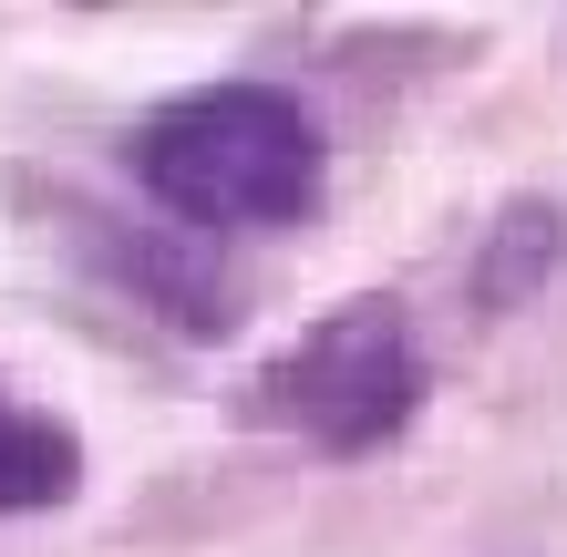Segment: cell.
Returning a JSON list of instances; mask_svg holds the SVG:
<instances>
[{"mask_svg":"<svg viewBox=\"0 0 567 557\" xmlns=\"http://www.w3.org/2000/svg\"><path fill=\"white\" fill-rule=\"evenodd\" d=\"M21 196L42 217H62L52 238H73L93 269H104L135 310H155L165 331H186V341H217V331H238V289L217 279V258L186 238V227H135L124 207H104V196H83V186H42V176H21Z\"/></svg>","mask_w":567,"mask_h":557,"instance_id":"3957f363","label":"cell"},{"mask_svg":"<svg viewBox=\"0 0 567 557\" xmlns=\"http://www.w3.org/2000/svg\"><path fill=\"white\" fill-rule=\"evenodd\" d=\"M83 496V434L62 413L0 403V516H42Z\"/></svg>","mask_w":567,"mask_h":557,"instance_id":"277c9868","label":"cell"},{"mask_svg":"<svg viewBox=\"0 0 567 557\" xmlns=\"http://www.w3.org/2000/svg\"><path fill=\"white\" fill-rule=\"evenodd\" d=\"M135 186L186 227H299L330 186L320 114L279 83H196L124 135Z\"/></svg>","mask_w":567,"mask_h":557,"instance_id":"6da1fadb","label":"cell"},{"mask_svg":"<svg viewBox=\"0 0 567 557\" xmlns=\"http://www.w3.org/2000/svg\"><path fill=\"white\" fill-rule=\"evenodd\" d=\"M423 392H433V362H423L403 300L361 289V300L320 310L310 331H289L269 362L248 372L238 413L269 423V434H299L310 454H341V465H351V454H382L392 434H403V423L423 413Z\"/></svg>","mask_w":567,"mask_h":557,"instance_id":"7a4b0ae2","label":"cell"},{"mask_svg":"<svg viewBox=\"0 0 567 557\" xmlns=\"http://www.w3.org/2000/svg\"><path fill=\"white\" fill-rule=\"evenodd\" d=\"M0 403H11V382H0Z\"/></svg>","mask_w":567,"mask_h":557,"instance_id":"8992f818","label":"cell"},{"mask_svg":"<svg viewBox=\"0 0 567 557\" xmlns=\"http://www.w3.org/2000/svg\"><path fill=\"white\" fill-rule=\"evenodd\" d=\"M557 258H567V217L547 207V196H506L495 227H485V248H475V300L485 310L537 300V289L557 279Z\"/></svg>","mask_w":567,"mask_h":557,"instance_id":"5b68a950","label":"cell"}]
</instances>
